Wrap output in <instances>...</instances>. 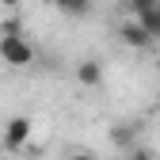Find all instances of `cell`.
<instances>
[{"label":"cell","instance_id":"cell-1","mask_svg":"<svg viewBox=\"0 0 160 160\" xmlns=\"http://www.w3.org/2000/svg\"><path fill=\"white\" fill-rule=\"evenodd\" d=\"M0 61L15 65V69H27L34 61V46L27 42V34H0Z\"/></svg>","mask_w":160,"mask_h":160},{"label":"cell","instance_id":"cell-10","mask_svg":"<svg viewBox=\"0 0 160 160\" xmlns=\"http://www.w3.org/2000/svg\"><path fill=\"white\" fill-rule=\"evenodd\" d=\"M69 160H95V156H92V152H72Z\"/></svg>","mask_w":160,"mask_h":160},{"label":"cell","instance_id":"cell-4","mask_svg":"<svg viewBox=\"0 0 160 160\" xmlns=\"http://www.w3.org/2000/svg\"><path fill=\"white\" fill-rule=\"evenodd\" d=\"M76 80H80L84 88H99V84H103V65L92 61V57L80 61V65H76Z\"/></svg>","mask_w":160,"mask_h":160},{"label":"cell","instance_id":"cell-7","mask_svg":"<svg viewBox=\"0 0 160 160\" xmlns=\"http://www.w3.org/2000/svg\"><path fill=\"white\" fill-rule=\"evenodd\" d=\"M133 19H141V27L160 42V8H152V12H145V15H133Z\"/></svg>","mask_w":160,"mask_h":160},{"label":"cell","instance_id":"cell-6","mask_svg":"<svg viewBox=\"0 0 160 160\" xmlns=\"http://www.w3.org/2000/svg\"><path fill=\"white\" fill-rule=\"evenodd\" d=\"M53 8L65 12L69 19H84V15L92 12V0H53Z\"/></svg>","mask_w":160,"mask_h":160},{"label":"cell","instance_id":"cell-9","mask_svg":"<svg viewBox=\"0 0 160 160\" xmlns=\"http://www.w3.org/2000/svg\"><path fill=\"white\" fill-rule=\"evenodd\" d=\"M126 160H156V156H152V152H149V149H145V145H133V149H130V156H126Z\"/></svg>","mask_w":160,"mask_h":160},{"label":"cell","instance_id":"cell-11","mask_svg":"<svg viewBox=\"0 0 160 160\" xmlns=\"http://www.w3.org/2000/svg\"><path fill=\"white\" fill-rule=\"evenodd\" d=\"M0 4H4V8H19V4H23V0H0Z\"/></svg>","mask_w":160,"mask_h":160},{"label":"cell","instance_id":"cell-5","mask_svg":"<svg viewBox=\"0 0 160 160\" xmlns=\"http://www.w3.org/2000/svg\"><path fill=\"white\" fill-rule=\"evenodd\" d=\"M137 133H141L137 122H118V126H111V145H133Z\"/></svg>","mask_w":160,"mask_h":160},{"label":"cell","instance_id":"cell-3","mask_svg":"<svg viewBox=\"0 0 160 160\" xmlns=\"http://www.w3.org/2000/svg\"><path fill=\"white\" fill-rule=\"evenodd\" d=\"M118 34H122V42H126L130 50H145V53H149V50L156 46V38L141 27V19H130V23H122V31H118Z\"/></svg>","mask_w":160,"mask_h":160},{"label":"cell","instance_id":"cell-8","mask_svg":"<svg viewBox=\"0 0 160 160\" xmlns=\"http://www.w3.org/2000/svg\"><path fill=\"white\" fill-rule=\"evenodd\" d=\"M156 4H160V0H130V12H133V15H145V12H152Z\"/></svg>","mask_w":160,"mask_h":160},{"label":"cell","instance_id":"cell-12","mask_svg":"<svg viewBox=\"0 0 160 160\" xmlns=\"http://www.w3.org/2000/svg\"><path fill=\"white\" fill-rule=\"evenodd\" d=\"M156 8H160V4H156Z\"/></svg>","mask_w":160,"mask_h":160},{"label":"cell","instance_id":"cell-2","mask_svg":"<svg viewBox=\"0 0 160 160\" xmlns=\"http://www.w3.org/2000/svg\"><path fill=\"white\" fill-rule=\"evenodd\" d=\"M27 141H31V118H23V114H19V118H8V126H4V137H0V145H4L8 152H19Z\"/></svg>","mask_w":160,"mask_h":160}]
</instances>
